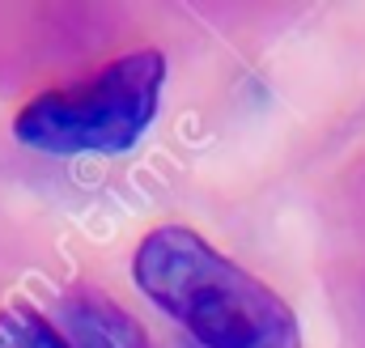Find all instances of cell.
Returning a JSON list of instances; mask_svg holds the SVG:
<instances>
[{
  "label": "cell",
  "instance_id": "6da1fadb",
  "mask_svg": "<svg viewBox=\"0 0 365 348\" xmlns=\"http://www.w3.org/2000/svg\"><path fill=\"white\" fill-rule=\"evenodd\" d=\"M132 276L191 348H302L289 302L187 225L145 234Z\"/></svg>",
  "mask_w": 365,
  "mask_h": 348
},
{
  "label": "cell",
  "instance_id": "7a4b0ae2",
  "mask_svg": "<svg viewBox=\"0 0 365 348\" xmlns=\"http://www.w3.org/2000/svg\"><path fill=\"white\" fill-rule=\"evenodd\" d=\"M162 86H166V56L140 47L73 86L30 98L13 119V132L21 145L56 158L128 153L153 123Z\"/></svg>",
  "mask_w": 365,
  "mask_h": 348
},
{
  "label": "cell",
  "instance_id": "3957f363",
  "mask_svg": "<svg viewBox=\"0 0 365 348\" xmlns=\"http://www.w3.org/2000/svg\"><path fill=\"white\" fill-rule=\"evenodd\" d=\"M60 336L68 348H153L145 327L106 293L77 285L60 297Z\"/></svg>",
  "mask_w": 365,
  "mask_h": 348
},
{
  "label": "cell",
  "instance_id": "277c9868",
  "mask_svg": "<svg viewBox=\"0 0 365 348\" xmlns=\"http://www.w3.org/2000/svg\"><path fill=\"white\" fill-rule=\"evenodd\" d=\"M0 348H68L60 327L30 310V306H4L0 310Z\"/></svg>",
  "mask_w": 365,
  "mask_h": 348
}]
</instances>
